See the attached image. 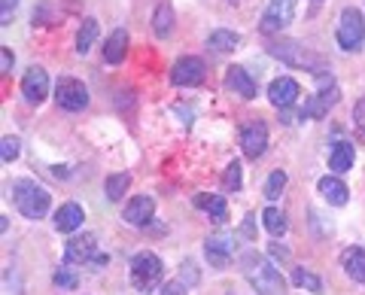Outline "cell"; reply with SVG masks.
I'll return each instance as SVG.
<instances>
[{"mask_svg":"<svg viewBox=\"0 0 365 295\" xmlns=\"http://www.w3.org/2000/svg\"><path fill=\"white\" fill-rule=\"evenodd\" d=\"M244 271H247V280L253 283L259 295H283L287 292V283H283L280 271L274 268L271 262H265L262 256L247 253L244 256Z\"/></svg>","mask_w":365,"mask_h":295,"instance_id":"cell-1","label":"cell"},{"mask_svg":"<svg viewBox=\"0 0 365 295\" xmlns=\"http://www.w3.org/2000/svg\"><path fill=\"white\" fill-rule=\"evenodd\" d=\"M13 201H16L21 217L40 219V217H46V210H49L52 195L40 183H34V180H16L13 183Z\"/></svg>","mask_w":365,"mask_h":295,"instance_id":"cell-2","label":"cell"},{"mask_svg":"<svg viewBox=\"0 0 365 295\" xmlns=\"http://www.w3.org/2000/svg\"><path fill=\"white\" fill-rule=\"evenodd\" d=\"M268 52L274 55V58H280L283 64H289V67H304V71H311L314 76L317 73H326V64L319 55H314L311 49H304L302 43H295V40H274Z\"/></svg>","mask_w":365,"mask_h":295,"instance_id":"cell-3","label":"cell"},{"mask_svg":"<svg viewBox=\"0 0 365 295\" xmlns=\"http://www.w3.org/2000/svg\"><path fill=\"white\" fill-rule=\"evenodd\" d=\"M317 83H319V92L302 104V110H299L302 119H323V116H329V110H332L338 104V98H341V88L335 86V79H332L329 71L317 73Z\"/></svg>","mask_w":365,"mask_h":295,"instance_id":"cell-4","label":"cell"},{"mask_svg":"<svg viewBox=\"0 0 365 295\" xmlns=\"http://www.w3.org/2000/svg\"><path fill=\"white\" fill-rule=\"evenodd\" d=\"M165 277V265L155 253H137L131 259V283L137 292H153Z\"/></svg>","mask_w":365,"mask_h":295,"instance_id":"cell-5","label":"cell"},{"mask_svg":"<svg viewBox=\"0 0 365 295\" xmlns=\"http://www.w3.org/2000/svg\"><path fill=\"white\" fill-rule=\"evenodd\" d=\"M365 43V21L359 9H341V19H338V46L344 52H359Z\"/></svg>","mask_w":365,"mask_h":295,"instance_id":"cell-6","label":"cell"},{"mask_svg":"<svg viewBox=\"0 0 365 295\" xmlns=\"http://www.w3.org/2000/svg\"><path fill=\"white\" fill-rule=\"evenodd\" d=\"M64 262L67 265H107V256L98 253L95 234H79V237H71V241H67Z\"/></svg>","mask_w":365,"mask_h":295,"instance_id":"cell-7","label":"cell"},{"mask_svg":"<svg viewBox=\"0 0 365 295\" xmlns=\"http://www.w3.org/2000/svg\"><path fill=\"white\" fill-rule=\"evenodd\" d=\"M55 104L61 110H71V113L86 110L88 107V88L73 76H61L58 86H55Z\"/></svg>","mask_w":365,"mask_h":295,"instance_id":"cell-8","label":"cell"},{"mask_svg":"<svg viewBox=\"0 0 365 295\" xmlns=\"http://www.w3.org/2000/svg\"><path fill=\"white\" fill-rule=\"evenodd\" d=\"M292 16H295V0H271L265 16L259 21V31L265 37H274V33H280L283 28L292 25Z\"/></svg>","mask_w":365,"mask_h":295,"instance_id":"cell-9","label":"cell"},{"mask_svg":"<svg viewBox=\"0 0 365 295\" xmlns=\"http://www.w3.org/2000/svg\"><path fill=\"white\" fill-rule=\"evenodd\" d=\"M204 61L195 58V55H182V58L174 61V67H170V83L174 86H182V88H189V86H201L204 83Z\"/></svg>","mask_w":365,"mask_h":295,"instance_id":"cell-10","label":"cell"},{"mask_svg":"<svg viewBox=\"0 0 365 295\" xmlns=\"http://www.w3.org/2000/svg\"><path fill=\"white\" fill-rule=\"evenodd\" d=\"M241 150L247 158H262L268 150V125L265 122H247L244 128H241Z\"/></svg>","mask_w":365,"mask_h":295,"instance_id":"cell-11","label":"cell"},{"mask_svg":"<svg viewBox=\"0 0 365 295\" xmlns=\"http://www.w3.org/2000/svg\"><path fill=\"white\" fill-rule=\"evenodd\" d=\"M21 95H25L28 104H43L46 95H49V73L40 64H31L28 73L21 76Z\"/></svg>","mask_w":365,"mask_h":295,"instance_id":"cell-12","label":"cell"},{"mask_svg":"<svg viewBox=\"0 0 365 295\" xmlns=\"http://www.w3.org/2000/svg\"><path fill=\"white\" fill-rule=\"evenodd\" d=\"M204 256H207V262L216 271H222L228 262H232V256H235V237L232 234H213V237H207V244H204Z\"/></svg>","mask_w":365,"mask_h":295,"instance_id":"cell-13","label":"cell"},{"mask_svg":"<svg viewBox=\"0 0 365 295\" xmlns=\"http://www.w3.org/2000/svg\"><path fill=\"white\" fill-rule=\"evenodd\" d=\"M299 95H302V88H299V83H295L292 76H280V79H274V83L268 86V100L274 107H280V110L292 107Z\"/></svg>","mask_w":365,"mask_h":295,"instance_id":"cell-14","label":"cell"},{"mask_svg":"<svg viewBox=\"0 0 365 295\" xmlns=\"http://www.w3.org/2000/svg\"><path fill=\"white\" fill-rule=\"evenodd\" d=\"M225 88H228V92H235L237 98H244V100L256 98V79L250 76L244 67H237V64H232L225 71Z\"/></svg>","mask_w":365,"mask_h":295,"instance_id":"cell-15","label":"cell"},{"mask_svg":"<svg viewBox=\"0 0 365 295\" xmlns=\"http://www.w3.org/2000/svg\"><path fill=\"white\" fill-rule=\"evenodd\" d=\"M153 213H155V201L150 195H134V201L125 207L122 219L128 225H146L153 219Z\"/></svg>","mask_w":365,"mask_h":295,"instance_id":"cell-16","label":"cell"},{"mask_svg":"<svg viewBox=\"0 0 365 295\" xmlns=\"http://www.w3.org/2000/svg\"><path fill=\"white\" fill-rule=\"evenodd\" d=\"M125 55H128V31L116 28L104 43V61L107 64H122Z\"/></svg>","mask_w":365,"mask_h":295,"instance_id":"cell-17","label":"cell"},{"mask_svg":"<svg viewBox=\"0 0 365 295\" xmlns=\"http://www.w3.org/2000/svg\"><path fill=\"white\" fill-rule=\"evenodd\" d=\"M83 219H86V213H83V207L79 204H61L58 207V213H55V229L58 232H64V234H71V232H76L79 225H83Z\"/></svg>","mask_w":365,"mask_h":295,"instance_id":"cell-18","label":"cell"},{"mask_svg":"<svg viewBox=\"0 0 365 295\" xmlns=\"http://www.w3.org/2000/svg\"><path fill=\"white\" fill-rule=\"evenodd\" d=\"M341 268L347 271V277L356 283H365V249L362 247H347L341 253Z\"/></svg>","mask_w":365,"mask_h":295,"instance_id":"cell-19","label":"cell"},{"mask_svg":"<svg viewBox=\"0 0 365 295\" xmlns=\"http://www.w3.org/2000/svg\"><path fill=\"white\" fill-rule=\"evenodd\" d=\"M317 189H319V195H323L329 204H335V207H344V204H347L350 192H347V186L341 183L338 177H323V180L317 183Z\"/></svg>","mask_w":365,"mask_h":295,"instance_id":"cell-20","label":"cell"},{"mask_svg":"<svg viewBox=\"0 0 365 295\" xmlns=\"http://www.w3.org/2000/svg\"><path fill=\"white\" fill-rule=\"evenodd\" d=\"M353 158H356V152H353V143L338 140L332 146V152H329V167L338 171V174H344V171H350V167H353Z\"/></svg>","mask_w":365,"mask_h":295,"instance_id":"cell-21","label":"cell"},{"mask_svg":"<svg viewBox=\"0 0 365 295\" xmlns=\"http://www.w3.org/2000/svg\"><path fill=\"white\" fill-rule=\"evenodd\" d=\"M237 46H241V37H237L235 31L220 28V31H213L207 37V49L216 52V55H228V52H235Z\"/></svg>","mask_w":365,"mask_h":295,"instance_id":"cell-22","label":"cell"},{"mask_svg":"<svg viewBox=\"0 0 365 295\" xmlns=\"http://www.w3.org/2000/svg\"><path fill=\"white\" fill-rule=\"evenodd\" d=\"M195 207H201V210H207L210 213V219L216 222V225H222L225 222V195H195Z\"/></svg>","mask_w":365,"mask_h":295,"instance_id":"cell-23","label":"cell"},{"mask_svg":"<svg viewBox=\"0 0 365 295\" xmlns=\"http://www.w3.org/2000/svg\"><path fill=\"white\" fill-rule=\"evenodd\" d=\"M153 31H155V37H170V31H174V9H170L168 0H162L155 9V16H153Z\"/></svg>","mask_w":365,"mask_h":295,"instance_id":"cell-24","label":"cell"},{"mask_svg":"<svg viewBox=\"0 0 365 295\" xmlns=\"http://www.w3.org/2000/svg\"><path fill=\"white\" fill-rule=\"evenodd\" d=\"M262 222H265V229H268L271 237L287 234V213L277 210V207H265V213H262Z\"/></svg>","mask_w":365,"mask_h":295,"instance_id":"cell-25","label":"cell"},{"mask_svg":"<svg viewBox=\"0 0 365 295\" xmlns=\"http://www.w3.org/2000/svg\"><path fill=\"white\" fill-rule=\"evenodd\" d=\"M95 40H98V19H86V21H83V28L76 31V52H79V55H86Z\"/></svg>","mask_w":365,"mask_h":295,"instance_id":"cell-26","label":"cell"},{"mask_svg":"<svg viewBox=\"0 0 365 295\" xmlns=\"http://www.w3.org/2000/svg\"><path fill=\"white\" fill-rule=\"evenodd\" d=\"M128 186H131V174H110L107 177V183H104V192H107V198L110 201H119L125 192H128Z\"/></svg>","mask_w":365,"mask_h":295,"instance_id":"cell-27","label":"cell"},{"mask_svg":"<svg viewBox=\"0 0 365 295\" xmlns=\"http://www.w3.org/2000/svg\"><path fill=\"white\" fill-rule=\"evenodd\" d=\"M292 283L299 289H307V292H314V295H323V280H319L317 274H311V271H304V268H295L292 271Z\"/></svg>","mask_w":365,"mask_h":295,"instance_id":"cell-28","label":"cell"},{"mask_svg":"<svg viewBox=\"0 0 365 295\" xmlns=\"http://www.w3.org/2000/svg\"><path fill=\"white\" fill-rule=\"evenodd\" d=\"M283 189H287V174H283V171H274V174L268 177V183H265V198H268V201H277Z\"/></svg>","mask_w":365,"mask_h":295,"instance_id":"cell-29","label":"cell"},{"mask_svg":"<svg viewBox=\"0 0 365 295\" xmlns=\"http://www.w3.org/2000/svg\"><path fill=\"white\" fill-rule=\"evenodd\" d=\"M222 186H225V189H232V192L241 189V165H237V162H232V165L225 167V174H222Z\"/></svg>","mask_w":365,"mask_h":295,"instance_id":"cell-30","label":"cell"},{"mask_svg":"<svg viewBox=\"0 0 365 295\" xmlns=\"http://www.w3.org/2000/svg\"><path fill=\"white\" fill-rule=\"evenodd\" d=\"M19 138H4V140H0V158H4V162L9 165V162H16V158H19Z\"/></svg>","mask_w":365,"mask_h":295,"instance_id":"cell-31","label":"cell"},{"mask_svg":"<svg viewBox=\"0 0 365 295\" xmlns=\"http://www.w3.org/2000/svg\"><path fill=\"white\" fill-rule=\"evenodd\" d=\"M353 125H356L359 138L365 140V98L356 100V107H353Z\"/></svg>","mask_w":365,"mask_h":295,"instance_id":"cell-32","label":"cell"},{"mask_svg":"<svg viewBox=\"0 0 365 295\" xmlns=\"http://www.w3.org/2000/svg\"><path fill=\"white\" fill-rule=\"evenodd\" d=\"M158 295H186V283H182V280H170V283H165Z\"/></svg>","mask_w":365,"mask_h":295,"instance_id":"cell-33","label":"cell"},{"mask_svg":"<svg viewBox=\"0 0 365 295\" xmlns=\"http://www.w3.org/2000/svg\"><path fill=\"white\" fill-rule=\"evenodd\" d=\"M13 49H6V46H0V71H4V73H9V71H13Z\"/></svg>","mask_w":365,"mask_h":295,"instance_id":"cell-34","label":"cell"},{"mask_svg":"<svg viewBox=\"0 0 365 295\" xmlns=\"http://www.w3.org/2000/svg\"><path fill=\"white\" fill-rule=\"evenodd\" d=\"M55 283L64 286V289H76V277L71 274V271H58V274H55Z\"/></svg>","mask_w":365,"mask_h":295,"instance_id":"cell-35","label":"cell"},{"mask_svg":"<svg viewBox=\"0 0 365 295\" xmlns=\"http://www.w3.org/2000/svg\"><path fill=\"white\" fill-rule=\"evenodd\" d=\"M247 237H256V217H253V213H250V217H247V222H244V229H241Z\"/></svg>","mask_w":365,"mask_h":295,"instance_id":"cell-36","label":"cell"},{"mask_svg":"<svg viewBox=\"0 0 365 295\" xmlns=\"http://www.w3.org/2000/svg\"><path fill=\"white\" fill-rule=\"evenodd\" d=\"M16 9V0H4V25L9 21V13H13Z\"/></svg>","mask_w":365,"mask_h":295,"instance_id":"cell-37","label":"cell"}]
</instances>
